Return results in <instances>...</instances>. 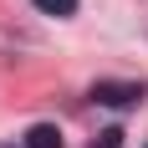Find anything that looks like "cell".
<instances>
[{
  "mask_svg": "<svg viewBox=\"0 0 148 148\" xmlns=\"http://www.w3.org/2000/svg\"><path fill=\"white\" fill-rule=\"evenodd\" d=\"M92 102H102V107H133V102H143V82H97V87H92Z\"/></svg>",
  "mask_w": 148,
  "mask_h": 148,
  "instance_id": "obj_1",
  "label": "cell"
},
{
  "mask_svg": "<svg viewBox=\"0 0 148 148\" xmlns=\"http://www.w3.org/2000/svg\"><path fill=\"white\" fill-rule=\"evenodd\" d=\"M26 148H61V128H56V123H36V128H26Z\"/></svg>",
  "mask_w": 148,
  "mask_h": 148,
  "instance_id": "obj_2",
  "label": "cell"
},
{
  "mask_svg": "<svg viewBox=\"0 0 148 148\" xmlns=\"http://www.w3.org/2000/svg\"><path fill=\"white\" fill-rule=\"evenodd\" d=\"M31 5H36L41 15H77V5H82V0H31Z\"/></svg>",
  "mask_w": 148,
  "mask_h": 148,
  "instance_id": "obj_3",
  "label": "cell"
},
{
  "mask_svg": "<svg viewBox=\"0 0 148 148\" xmlns=\"http://www.w3.org/2000/svg\"><path fill=\"white\" fill-rule=\"evenodd\" d=\"M92 148H123V128H107V133H97V143Z\"/></svg>",
  "mask_w": 148,
  "mask_h": 148,
  "instance_id": "obj_4",
  "label": "cell"
}]
</instances>
